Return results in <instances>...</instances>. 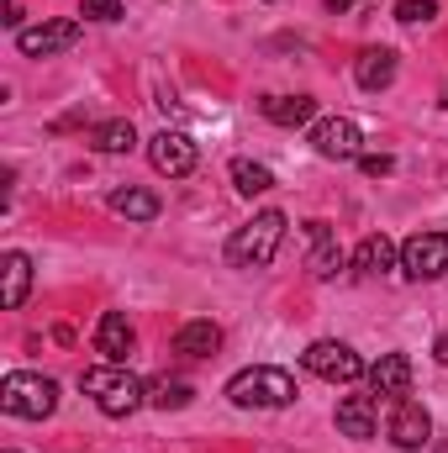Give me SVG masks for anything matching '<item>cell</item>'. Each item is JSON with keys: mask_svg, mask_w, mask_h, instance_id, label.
<instances>
[{"mask_svg": "<svg viewBox=\"0 0 448 453\" xmlns=\"http://www.w3.org/2000/svg\"><path fill=\"white\" fill-rule=\"evenodd\" d=\"M438 16V0H396V21L417 27V21H433Z\"/></svg>", "mask_w": 448, "mask_h": 453, "instance_id": "cell-24", "label": "cell"}, {"mask_svg": "<svg viewBox=\"0 0 448 453\" xmlns=\"http://www.w3.org/2000/svg\"><path fill=\"white\" fill-rule=\"evenodd\" d=\"M85 21H121V0H80Z\"/></svg>", "mask_w": 448, "mask_h": 453, "instance_id": "cell-25", "label": "cell"}, {"mask_svg": "<svg viewBox=\"0 0 448 453\" xmlns=\"http://www.w3.org/2000/svg\"><path fill=\"white\" fill-rule=\"evenodd\" d=\"M312 148H317L322 158H333V164H348V158L364 153V132H359L353 116H322V121L312 127Z\"/></svg>", "mask_w": 448, "mask_h": 453, "instance_id": "cell-8", "label": "cell"}, {"mask_svg": "<svg viewBox=\"0 0 448 453\" xmlns=\"http://www.w3.org/2000/svg\"><path fill=\"white\" fill-rule=\"evenodd\" d=\"M364 380H369L375 401H401V395H412V358L406 353H380Z\"/></svg>", "mask_w": 448, "mask_h": 453, "instance_id": "cell-11", "label": "cell"}, {"mask_svg": "<svg viewBox=\"0 0 448 453\" xmlns=\"http://www.w3.org/2000/svg\"><path fill=\"white\" fill-rule=\"evenodd\" d=\"M353 80H359V90H385L390 80H396V53L390 48H364L359 53V64H353Z\"/></svg>", "mask_w": 448, "mask_h": 453, "instance_id": "cell-17", "label": "cell"}, {"mask_svg": "<svg viewBox=\"0 0 448 453\" xmlns=\"http://www.w3.org/2000/svg\"><path fill=\"white\" fill-rule=\"evenodd\" d=\"M112 211L116 217H127V222H153L158 217V196L153 190H112Z\"/></svg>", "mask_w": 448, "mask_h": 453, "instance_id": "cell-21", "label": "cell"}, {"mask_svg": "<svg viewBox=\"0 0 448 453\" xmlns=\"http://www.w3.org/2000/svg\"><path fill=\"white\" fill-rule=\"evenodd\" d=\"M80 390L101 406V417H132L137 406H148V380H137L127 364H90L85 374H80Z\"/></svg>", "mask_w": 448, "mask_h": 453, "instance_id": "cell-1", "label": "cell"}, {"mask_svg": "<svg viewBox=\"0 0 448 453\" xmlns=\"http://www.w3.org/2000/svg\"><path fill=\"white\" fill-rule=\"evenodd\" d=\"M375 417H380V401L375 395H343L337 401V433L343 438H375Z\"/></svg>", "mask_w": 448, "mask_h": 453, "instance_id": "cell-15", "label": "cell"}, {"mask_svg": "<svg viewBox=\"0 0 448 453\" xmlns=\"http://www.w3.org/2000/svg\"><path fill=\"white\" fill-rule=\"evenodd\" d=\"M306 237H312V258H306L312 280H333L337 269H343V242H337V232L328 222H306Z\"/></svg>", "mask_w": 448, "mask_h": 453, "instance_id": "cell-12", "label": "cell"}, {"mask_svg": "<svg viewBox=\"0 0 448 453\" xmlns=\"http://www.w3.org/2000/svg\"><path fill=\"white\" fill-rule=\"evenodd\" d=\"M80 37H85L80 21H42V27L16 32V48H21L27 58H53V53H69Z\"/></svg>", "mask_w": 448, "mask_h": 453, "instance_id": "cell-10", "label": "cell"}, {"mask_svg": "<svg viewBox=\"0 0 448 453\" xmlns=\"http://www.w3.org/2000/svg\"><path fill=\"white\" fill-rule=\"evenodd\" d=\"M227 401L237 411H285V406H296V374L290 369H274V364L237 369L227 380Z\"/></svg>", "mask_w": 448, "mask_h": 453, "instance_id": "cell-2", "label": "cell"}, {"mask_svg": "<svg viewBox=\"0 0 448 453\" xmlns=\"http://www.w3.org/2000/svg\"><path fill=\"white\" fill-rule=\"evenodd\" d=\"M196 158H201V148L185 137V132H158V137H148V164L158 169V174H169V180H185L190 169H196Z\"/></svg>", "mask_w": 448, "mask_h": 453, "instance_id": "cell-9", "label": "cell"}, {"mask_svg": "<svg viewBox=\"0 0 448 453\" xmlns=\"http://www.w3.org/2000/svg\"><path fill=\"white\" fill-rule=\"evenodd\" d=\"M132 342H137L132 322L121 311H101V322H96V353H106V364H127Z\"/></svg>", "mask_w": 448, "mask_h": 453, "instance_id": "cell-13", "label": "cell"}, {"mask_svg": "<svg viewBox=\"0 0 448 453\" xmlns=\"http://www.w3.org/2000/svg\"><path fill=\"white\" fill-rule=\"evenodd\" d=\"M0 411L5 417H21V422H42L58 411V385L48 374H32V369H16L5 374L0 385Z\"/></svg>", "mask_w": 448, "mask_h": 453, "instance_id": "cell-4", "label": "cell"}, {"mask_svg": "<svg viewBox=\"0 0 448 453\" xmlns=\"http://www.w3.org/2000/svg\"><path fill=\"white\" fill-rule=\"evenodd\" d=\"M190 401H196V385L190 380H169V374L148 380V406L153 411H185Z\"/></svg>", "mask_w": 448, "mask_h": 453, "instance_id": "cell-20", "label": "cell"}, {"mask_svg": "<svg viewBox=\"0 0 448 453\" xmlns=\"http://www.w3.org/2000/svg\"><path fill=\"white\" fill-rule=\"evenodd\" d=\"M0 274H5L0 306H5V311H21V301H27V290H32V258H27L21 248H11V253L0 258Z\"/></svg>", "mask_w": 448, "mask_h": 453, "instance_id": "cell-16", "label": "cell"}, {"mask_svg": "<svg viewBox=\"0 0 448 453\" xmlns=\"http://www.w3.org/2000/svg\"><path fill=\"white\" fill-rule=\"evenodd\" d=\"M348 5H364V0H328V11H333V16H343Z\"/></svg>", "mask_w": 448, "mask_h": 453, "instance_id": "cell-29", "label": "cell"}, {"mask_svg": "<svg viewBox=\"0 0 448 453\" xmlns=\"http://www.w3.org/2000/svg\"><path fill=\"white\" fill-rule=\"evenodd\" d=\"M217 348H222V327L217 322H185L174 333V353L180 358H212Z\"/></svg>", "mask_w": 448, "mask_h": 453, "instance_id": "cell-18", "label": "cell"}, {"mask_svg": "<svg viewBox=\"0 0 448 453\" xmlns=\"http://www.w3.org/2000/svg\"><path fill=\"white\" fill-rule=\"evenodd\" d=\"M390 443L401 453H417V449L433 443V417H428L422 401H412V395L390 401Z\"/></svg>", "mask_w": 448, "mask_h": 453, "instance_id": "cell-7", "label": "cell"}, {"mask_svg": "<svg viewBox=\"0 0 448 453\" xmlns=\"http://www.w3.org/2000/svg\"><path fill=\"white\" fill-rule=\"evenodd\" d=\"M285 211H259L253 222H243L232 237H227V264L232 269H264L274 264L280 242H285Z\"/></svg>", "mask_w": 448, "mask_h": 453, "instance_id": "cell-3", "label": "cell"}, {"mask_svg": "<svg viewBox=\"0 0 448 453\" xmlns=\"http://www.w3.org/2000/svg\"><path fill=\"white\" fill-rule=\"evenodd\" d=\"M444 106H448V90H444Z\"/></svg>", "mask_w": 448, "mask_h": 453, "instance_id": "cell-30", "label": "cell"}, {"mask_svg": "<svg viewBox=\"0 0 448 453\" xmlns=\"http://www.w3.org/2000/svg\"><path fill=\"white\" fill-rule=\"evenodd\" d=\"M5 453H16V449H5Z\"/></svg>", "mask_w": 448, "mask_h": 453, "instance_id": "cell-31", "label": "cell"}, {"mask_svg": "<svg viewBox=\"0 0 448 453\" xmlns=\"http://www.w3.org/2000/svg\"><path fill=\"white\" fill-rule=\"evenodd\" d=\"M232 185H237V196H264V190H274V174L264 169V164H253V158H232Z\"/></svg>", "mask_w": 448, "mask_h": 453, "instance_id": "cell-23", "label": "cell"}, {"mask_svg": "<svg viewBox=\"0 0 448 453\" xmlns=\"http://www.w3.org/2000/svg\"><path fill=\"white\" fill-rule=\"evenodd\" d=\"M359 169H364L369 180H380V174L396 169V158H390V153H359Z\"/></svg>", "mask_w": 448, "mask_h": 453, "instance_id": "cell-26", "label": "cell"}, {"mask_svg": "<svg viewBox=\"0 0 448 453\" xmlns=\"http://www.w3.org/2000/svg\"><path fill=\"white\" fill-rule=\"evenodd\" d=\"M259 111L269 116L274 127H306V121L317 116V101H312V96H269Z\"/></svg>", "mask_w": 448, "mask_h": 453, "instance_id": "cell-19", "label": "cell"}, {"mask_svg": "<svg viewBox=\"0 0 448 453\" xmlns=\"http://www.w3.org/2000/svg\"><path fill=\"white\" fill-rule=\"evenodd\" d=\"M433 353H438V364H444V369H448V333H444V338H438V342H433Z\"/></svg>", "mask_w": 448, "mask_h": 453, "instance_id": "cell-28", "label": "cell"}, {"mask_svg": "<svg viewBox=\"0 0 448 453\" xmlns=\"http://www.w3.org/2000/svg\"><path fill=\"white\" fill-rule=\"evenodd\" d=\"M132 142H137V132H132V121H127V116L90 127V148H96V153H132Z\"/></svg>", "mask_w": 448, "mask_h": 453, "instance_id": "cell-22", "label": "cell"}, {"mask_svg": "<svg viewBox=\"0 0 448 453\" xmlns=\"http://www.w3.org/2000/svg\"><path fill=\"white\" fill-rule=\"evenodd\" d=\"M401 274L406 280H444L448 274V232H412L401 242Z\"/></svg>", "mask_w": 448, "mask_h": 453, "instance_id": "cell-6", "label": "cell"}, {"mask_svg": "<svg viewBox=\"0 0 448 453\" xmlns=\"http://www.w3.org/2000/svg\"><path fill=\"white\" fill-rule=\"evenodd\" d=\"M353 269L369 274V280H375V274H390V269H401V248H396L385 232H369V237L353 248Z\"/></svg>", "mask_w": 448, "mask_h": 453, "instance_id": "cell-14", "label": "cell"}, {"mask_svg": "<svg viewBox=\"0 0 448 453\" xmlns=\"http://www.w3.org/2000/svg\"><path fill=\"white\" fill-rule=\"evenodd\" d=\"M301 364H306V374H317V380H328V385H353V380L369 374V364H364L348 342H333V338H317L301 353Z\"/></svg>", "mask_w": 448, "mask_h": 453, "instance_id": "cell-5", "label": "cell"}, {"mask_svg": "<svg viewBox=\"0 0 448 453\" xmlns=\"http://www.w3.org/2000/svg\"><path fill=\"white\" fill-rule=\"evenodd\" d=\"M0 21H5L11 32H27V27H21V0H5V16H0Z\"/></svg>", "mask_w": 448, "mask_h": 453, "instance_id": "cell-27", "label": "cell"}]
</instances>
